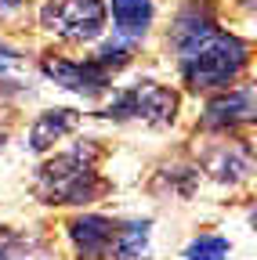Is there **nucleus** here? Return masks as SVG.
<instances>
[{"label": "nucleus", "mask_w": 257, "mask_h": 260, "mask_svg": "<svg viewBox=\"0 0 257 260\" xmlns=\"http://www.w3.org/2000/svg\"><path fill=\"white\" fill-rule=\"evenodd\" d=\"M229 253H232L229 239H221V235H199V239L188 242L185 260H229Z\"/></svg>", "instance_id": "nucleus-12"}, {"label": "nucleus", "mask_w": 257, "mask_h": 260, "mask_svg": "<svg viewBox=\"0 0 257 260\" xmlns=\"http://www.w3.org/2000/svg\"><path fill=\"white\" fill-rule=\"evenodd\" d=\"M170 44L178 51L181 76L192 90L229 87L250 61V47L232 32L217 29L210 0H188L181 8L170 29Z\"/></svg>", "instance_id": "nucleus-1"}, {"label": "nucleus", "mask_w": 257, "mask_h": 260, "mask_svg": "<svg viewBox=\"0 0 257 260\" xmlns=\"http://www.w3.org/2000/svg\"><path fill=\"white\" fill-rule=\"evenodd\" d=\"M29 246H33L29 239L8 232V228H0V260H33L29 256Z\"/></svg>", "instance_id": "nucleus-13"}, {"label": "nucleus", "mask_w": 257, "mask_h": 260, "mask_svg": "<svg viewBox=\"0 0 257 260\" xmlns=\"http://www.w3.org/2000/svg\"><path fill=\"white\" fill-rule=\"evenodd\" d=\"M105 191L98 174V145L76 141L69 152H58L37 170V195L51 206H83Z\"/></svg>", "instance_id": "nucleus-2"}, {"label": "nucleus", "mask_w": 257, "mask_h": 260, "mask_svg": "<svg viewBox=\"0 0 257 260\" xmlns=\"http://www.w3.org/2000/svg\"><path fill=\"white\" fill-rule=\"evenodd\" d=\"M76 126H80V116L73 109H47V112L37 116L33 130H29V148H33V152H47L54 141L73 134Z\"/></svg>", "instance_id": "nucleus-9"}, {"label": "nucleus", "mask_w": 257, "mask_h": 260, "mask_svg": "<svg viewBox=\"0 0 257 260\" xmlns=\"http://www.w3.org/2000/svg\"><path fill=\"white\" fill-rule=\"evenodd\" d=\"M22 65H25L22 51H18V47H11V44H4V40H0V83H8V80H15V76L22 73Z\"/></svg>", "instance_id": "nucleus-14"}, {"label": "nucleus", "mask_w": 257, "mask_h": 260, "mask_svg": "<svg viewBox=\"0 0 257 260\" xmlns=\"http://www.w3.org/2000/svg\"><path fill=\"white\" fill-rule=\"evenodd\" d=\"M152 25V0H112V29L120 44L141 40Z\"/></svg>", "instance_id": "nucleus-8"}, {"label": "nucleus", "mask_w": 257, "mask_h": 260, "mask_svg": "<svg viewBox=\"0 0 257 260\" xmlns=\"http://www.w3.org/2000/svg\"><path fill=\"white\" fill-rule=\"evenodd\" d=\"M69 239H73V246L83 260H105L112 253L116 220L98 217V213H83V217L69 220Z\"/></svg>", "instance_id": "nucleus-6"}, {"label": "nucleus", "mask_w": 257, "mask_h": 260, "mask_svg": "<svg viewBox=\"0 0 257 260\" xmlns=\"http://www.w3.org/2000/svg\"><path fill=\"white\" fill-rule=\"evenodd\" d=\"M40 22L62 40L87 44L105 29V4L102 0H47Z\"/></svg>", "instance_id": "nucleus-4"}, {"label": "nucleus", "mask_w": 257, "mask_h": 260, "mask_svg": "<svg viewBox=\"0 0 257 260\" xmlns=\"http://www.w3.org/2000/svg\"><path fill=\"white\" fill-rule=\"evenodd\" d=\"M250 119H253V87L250 83H239L229 94L214 98L207 105V116H203V123L217 126V130H232V126L250 123Z\"/></svg>", "instance_id": "nucleus-7"}, {"label": "nucleus", "mask_w": 257, "mask_h": 260, "mask_svg": "<svg viewBox=\"0 0 257 260\" xmlns=\"http://www.w3.org/2000/svg\"><path fill=\"white\" fill-rule=\"evenodd\" d=\"M40 69L47 80H54L58 87H66L73 94H83V98H102L112 83V73L105 69V65H98L94 58L87 61H73V58H44Z\"/></svg>", "instance_id": "nucleus-5"}, {"label": "nucleus", "mask_w": 257, "mask_h": 260, "mask_svg": "<svg viewBox=\"0 0 257 260\" xmlns=\"http://www.w3.org/2000/svg\"><path fill=\"white\" fill-rule=\"evenodd\" d=\"M149 239H152V220L116 224V239H112L109 260H145L149 256Z\"/></svg>", "instance_id": "nucleus-10"}, {"label": "nucleus", "mask_w": 257, "mask_h": 260, "mask_svg": "<svg viewBox=\"0 0 257 260\" xmlns=\"http://www.w3.org/2000/svg\"><path fill=\"white\" fill-rule=\"evenodd\" d=\"M214 170H217L221 181H239V177H246V174H250V148H246V145L224 148V152L217 155V162H214Z\"/></svg>", "instance_id": "nucleus-11"}, {"label": "nucleus", "mask_w": 257, "mask_h": 260, "mask_svg": "<svg viewBox=\"0 0 257 260\" xmlns=\"http://www.w3.org/2000/svg\"><path fill=\"white\" fill-rule=\"evenodd\" d=\"M0 145H4V134H0Z\"/></svg>", "instance_id": "nucleus-15"}, {"label": "nucleus", "mask_w": 257, "mask_h": 260, "mask_svg": "<svg viewBox=\"0 0 257 260\" xmlns=\"http://www.w3.org/2000/svg\"><path fill=\"white\" fill-rule=\"evenodd\" d=\"M105 119H116V123H145V126H167L178 119V94L163 83H152V80H141L134 87L120 90L112 102L102 109Z\"/></svg>", "instance_id": "nucleus-3"}]
</instances>
